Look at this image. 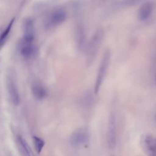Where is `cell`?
Here are the masks:
<instances>
[{"mask_svg":"<svg viewBox=\"0 0 156 156\" xmlns=\"http://www.w3.org/2000/svg\"><path fill=\"white\" fill-rule=\"evenodd\" d=\"M140 145L147 156H156V138L151 134H143L140 140Z\"/></svg>","mask_w":156,"mask_h":156,"instance_id":"obj_6","label":"cell"},{"mask_svg":"<svg viewBox=\"0 0 156 156\" xmlns=\"http://www.w3.org/2000/svg\"><path fill=\"white\" fill-rule=\"evenodd\" d=\"M107 142L109 149H113L115 148L116 143V127L115 116L113 112L108 116L107 128Z\"/></svg>","mask_w":156,"mask_h":156,"instance_id":"obj_4","label":"cell"},{"mask_svg":"<svg viewBox=\"0 0 156 156\" xmlns=\"http://www.w3.org/2000/svg\"><path fill=\"white\" fill-rule=\"evenodd\" d=\"M35 52L36 48L34 43L21 41L20 43V52L23 58L26 59L30 58L34 55Z\"/></svg>","mask_w":156,"mask_h":156,"instance_id":"obj_8","label":"cell"},{"mask_svg":"<svg viewBox=\"0 0 156 156\" xmlns=\"http://www.w3.org/2000/svg\"><path fill=\"white\" fill-rule=\"evenodd\" d=\"M110 60V52L109 50H107L104 52L102 57V59L98 68V73L96 77L94 88V91L95 94H98L101 88V86L103 83V82L107 74V72L108 69Z\"/></svg>","mask_w":156,"mask_h":156,"instance_id":"obj_1","label":"cell"},{"mask_svg":"<svg viewBox=\"0 0 156 156\" xmlns=\"http://www.w3.org/2000/svg\"><path fill=\"white\" fill-rule=\"evenodd\" d=\"M90 133L87 127H82L75 130L70 136L69 141L72 146L80 147L87 146L90 141Z\"/></svg>","mask_w":156,"mask_h":156,"instance_id":"obj_3","label":"cell"},{"mask_svg":"<svg viewBox=\"0 0 156 156\" xmlns=\"http://www.w3.org/2000/svg\"><path fill=\"white\" fill-rule=\"evenodd\" d=\"M18 144L23 156H34L32 151L29 146L26 140L21 136L18 137Z\"/></svg>","mask_w":156,"mask_h":156,"instance_id":"obj_11","label":"cell"},{"mask_svg":"<svg viewBox=\"0 0 156 156\" xmlns=\"http://www.w3.org/2000/svg\"><path fill=\"white\" fill-rule=\"evenodd\" d=\"M66 18V12L62 9L55 10L50 14L46 21V26L50 28L55 27L65 21Z\"/></svg>","mask_w":156,"mask_h":156,"instance_id":"obj_7","label":"cell"},{"mask_svg":"<svg viewBox=\"0 0 156 156\" xmlns=\"http://www.w3.org/2000/svg\"><path fill=\"white\" fill-rule=\"evenodd\" d=\"M6 87L10 102L15 105H18L20 102V96L16 77L13 71H9L7 75Z\"/></svg>","mask_w":156,"mask_h":156,"instance_id":"obj_2","label":"cell"},{"mask_svg":"<svg viewBox=\"0 0 156 156\" xmlns=\"http://www.w3.org/2000/svg\"><path fill=\"white\" fill-rule=\"evenodd\" d=\"M155 83H156V73H155Z\"/></svg>","mask_w":156,"mask_h":156,"instance_id":"obj_15","label":"cell"},{"mask_svg":"<svg viewBox=\"0 0 156 156\" xmlns=\"http://www.w3.org/2000/svg\"><path fill=\"white\" fill-rule=\"evenodd\" d=\"M104 36V32L102 29H98L94 32L87 49V55L89 58H92L96 54L97 50L103 40Z\"/></svg>","mask_w":156,"mask_h":156,"instance_id":"obj_5","label":"cell"},{"mask_svg":"<svg viewBox=\"0 0 156 156\" xmlns=\"http://www.w3.org/2000/svg\"><path fill=\"white\" fill-rule=\"evenodd\" d=\"M33 96L38 100L44 99L47 96V91L44 87L39 82H34L31 87Z\"/></svg>","mask_w":156,"mask_h":156,"instance_id":"obj_9","label":"cell"},{"mask_svg":"<svg viewBox=\"0 0 156 156\" xmlns=\"http://www.w3.org/2000/svg\"><path fill=\"white\" fill-rule=\"evenodd\" d=\"M152 9H153V6L151 2H147L144 3L140 7L138 11V16L139 20L141 21H144L147 20L151 15Z\"/></svg>","mask_w":156,"mask_h":156,"instance_id":"obj_10","label":"cell"},{"mask_svg":"<svg viewBox=\"0 0 156 156\" xmlns=\"http://www.w3.org/2000/svg\"><path fill=\"white\" fill-rule=\"evenodd\" d=\"M109 156H115L113 154H111V155H110Z\"/></svg>","mask_w":156,"mask_h":156,"instance_id":"obj_16","label":"cell"},{"mask_svg":"<svg viewBox=\"0 0 156 156\" xmlns=\"http://www.w3.org/2000/svg\"><path fill=\"white\" fill-rule=\"evenodd\" d=\"M33 140H34V146H35V149L37 152L38 154H40L41 152V151L44 146V141L42 138H41L37 136H34Z\"/></svg>","mask_w":156,"mask_h":156,"instance_id":"obj_14","label":"cell"},{"mask_svg":"<svg viewBox=\"0 0 156 156\" xmlns=\"http://www.w3.org/2000/svg\"><path fill=\"white\" fill-rule=\"evenodd\" d=\"M15 19L13 18L11 20V21H10V23H9L8 26H7L6 29L4 30V31L2 33L1 35V38H0V43H1V47L3 46V44L5 43V41L9 35V33L11 30V29L12 27V26L13 24Z\"/></svg>","mask_w":156,"mask_h":156,"instance_id":"obj_13","label":"cell"},{"mask_svg":"<svg viewBox=\"0 0 156 156\" xmlns=\"http://www.w3.org/2000/svg\"><path fill=\"white\" fill-rule=\"evenodd\" d=\"M76 40H77V44L78 45V47L80 49H82L84 47L85 41V31L82 26L79 25L77 26V28L76 29Z\"/></svg>","mask_w":156,"mask_h":156,"instance_id":"obj_12","label":"cell"}]
</instances>
